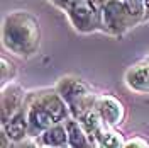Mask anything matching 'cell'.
<instances>
[{
    "label": "cell",
    "mask_w": 149,
    "mask_h": 148,
    "mask_svg": "<svg viewBox=\"0 0 149 148\" xmlns=\"http://www.w3.org/2000/svg\"><path fill=\"white\" fill-rule=\"evenodd\" d=\"M65 124H66V131H68V147L70 148H95V143L88 136L81 121L70 118Z\"/></svg>",
    "instance_id": "obj_9"
},
{
    "label": "cell",
    "mask_w": 149,
    "mask_h": 148,
    "mask_svg": "<svg viewBox=\"0 0 149 148\" xmlns=\"http://www.w3.org/2000/svg\"><path fill=\"white\" fill-rule=\"evenodd\" d=\"M3 48L17 56H31L37 53L41 44V27L27 10H15L5 16L2 24Z\"/></svg>",
    "instance_id": "obj_1"
},
{
    "label": "cell",
    "mask_w": 149,
    "mask_h": 148,
    "mask_svg": "<svg viewBox=\"0 0 149 148\" xmlns=\"http://www.w3.org/2000/svg\"><path fill=\"white\" fill-rule=\"evenodd\" d=\"M65 14L68 16L71 26L78 32L90 34V32L103 31L102 12L97 9L93 4H90L88 0H76Z\"/></svg>",
    "instance_id": "obj_4"
},
{
    "label": "cell",
    "mask_w": 149,
    "mask_h": 148,
    "mask_svg": "<svg viewBox=\"0 0 149 148\" xmlns=\"http://www.w3.org/2000/svg\"><path fill=\"white\" fill-rule=\"evenodd\" d=\"M56 92L66 102L71 118L81 121L90 111L95 109V102L98 95L92 90L88 83H85L78 77H63L56 83Z\"/></svg>",
    "instance_id": "obj_2"
},
{
    "label": "cell",
    "mask_w": 149,
    "mask_h": 148,
    "mask_svg": "<svg viewBox=\"0 0 149 148\" xmlns=\"http://www.w3.org/2000/svg\"><path fill=\"white\" fill-rule=\"evenodd\" d=\"M95 111L98 112V116L109 128L119 126L120 123H124V118H125V107L122 101H119L110 94L98 95V99L95 102Z\"/></svg>",
    "instance_id": "obj_5"
},
{
    "label": "cell",
    "mask_w": 149,
    "mask_h": 148,
    "mask_svg": "<svg viewBox=\"0 0 149 148\" xmlns=\"http://www.w3.org/2000/svg\"><path fill=\"white\" fill-rule=\"evenodd\" d=\"M142 22H149V0H146V9H144V19Z\"/></svg>",
    "instance_id": "obj_18"
},
{
    "label": "cell",
    "mask_w": 149,
    "mask_h": 148,
    "mask_svg": "<svg viewBox=\"0 0 149 148\" xmlns=\"http://www.w3.org/2000/svg\"><path fill=\"white\" fill-rule=\"evenodd\" d=\"M125 140L119 131L113 128H105L100 133V136L97 138V147L98 148H124L125 147Z\"/></svg>",
    "instance_id": "obj_12"
},
{
    "label": "cell",
    "mask_w": 149,
    "mask_h": 148,
    "mask_svg": "<svg viewBox=\"0 0 149 148\" xmlns=\"http://www.w3.org/2000/svg\"><path fill=\"white\" fill-rule=\"evenodd\" d=\"M26 92L19 83H9L2 90V124L15 116L26 104Z\"/></svg>",
    "instance_id": "obj_6"
},
{
    "label": "cell",
    "mask_w": 149,
    "mask_h": 148,
    "mask_svg": "<svg viewBox=\"0 0 149 148\" xmlns=\"http://www.w3.org/2000/svg\"><path fill=\"white\" fill-rule=\"evenodd\" d=\"M37 140L39 147H53V148H66L68 147V131L66 124L59 123L46 130Z\"/></svg>",
    "instance_id": "obj_10"
},
{
    "label": "cell",
    "mask_w": 149,
    "mask_h": 148,
    "mask_svg": "<svg viewBox=\"0 0 149 148\" xmlns=\"http://www.w3.org/2000/svg\"><path fill=\"white\" fill-rule=\"evenodd\" d=\"M10 148H39V143H37L36 138H26V140H22V141L12 143Z\"/></svg>",
    "instance_id": "obj_15"
},
{
    "label": "cell",
    "mask_w": 149,
    "mask_h": 148,
    "mask_svg": "<svg viewBox=\"0 0 149 148\" xmlns=\"http://www.w3.org/2000/svg\"><path fill=\"white\" fill-rule=\"evenodd\" d=\"M102 24L103 32L112 36H122L129 29L137 26L139 20L130 16L122 0H107L105 7L102 9Z\"/></svg>",
    "instance_id": "obj_3"
},
{
    "label": "cell",
    "mask_w": 149,
    "mask_h": 148,
    "mask_svg": "<svg viewBox=\"0 0 149 148\" xmlns=\"http://www.w3.org/2000/svg\"><path fill=\"white\" fill-rule=\"evenodd\" d=\"M125 83L132 90L149 92V56L125 72Z\"/></svg>",
    "instance_id": "obj_7"
},
{
    "label": "cell",
    "mask_w": 149,
    "mask_h": 148,
    "mask_svg": "<svg viewBox=\"0 0 149 148\" xmlns=\"http://www.w3.org/2000/svg\"><path fill=\"white\" fill-rule=\"evenodd\" d=\"M125 9L129 10L132 17H136L139 22L144 19V9H146V0H122Z\"/></svg>",
    "instance_id": "obj_14"
},
{
    "label": "cell",
    "mask_w": 149,
    "mask_h": 148,
    "mask_svg": "<svg viewBox=\"0 0 149 148\" xmlns=\"http://www.w3.org/2000/svg\"><path fill=\"white\" fill-rule=\"evenodd\" d=\"M0 78H2V87H7L9 83H12V80L15 78L17 75V70H15V65L9 61L5 56L2 58V66H0Z\"/></svg>",
    "instance_id": "obj_13"
},
{
    "label": "cell",
    "mask_w": 149,
    "mask_h": 148,
    "mask_svg": "<svg viewBox=\"0 0 149 148\" xmlns=\"http://www.w3.org/2000/svg\"><path fill=\"white\" fill-rule=\"evenodd\" d=\"M49 2H51L54 7H58V9H61L63 12H66V10L70 9L76 0H49Z\"/></svg>",
    "instance_id": "obj_17"
},
{
    "label": "cell",
    "mask_w": 149,
    "mask_h": 148,
    "mask_svg": "<svg viewBox=\"0 0 149 148\" xmlns=\"http://www.w3.org/2000/svg\"><path fill=\"white\" fill-rule=\"evenodd\" d=\"M2 130L7 133V136L10 138L12 143H17V141L29 138V123H27L26 104L15 116H12L5 124H2Z\"/></svg>",
    "instance_id": "obj_8"
},
{
    "label": "cell",
    "mask_w": 149,
    "mask_h": 148,
    "mask_svg": "<svg viewBox=\"0 0 149 148\" xmlns=\"http://www.w3.org/2000/svg\"><path fill=\"white\" fill-rule=\"evenodd\" d=\"M39 148H53V147H39Z\"/></svg>",
    "instance_id": "obj_19"
},
{
    "label": "cell",
    "mask_w": 149,
    "mask_h": 148,
    "mask_svg": "<svg viewBox=\"0 0 149 148\" xmlns=\"http://www.w3.org/2000/svg\"><path fill=\"white\" fill-rule=\"evenodd\" d=\"M124 148H149L148 141L144 138H141V136H134L132 140H129L127 143H125V147Z\"/></svg>",
    "instance_id": "obj_16"
},
{
    "label": "cell",
    "mask_w": 149,
    "mask_h": 148,
    "mask_svg": "<svg viewBox=\"0 0 149 148\" xmlns=\"http://www.w3.org/2000/svg\"><path fill=\"white\" fill-rule=\"evenodd\" d=\"M81 124H83V128L86 130L88 136L92 138V141L95 143V145H97V138L100 136V133H102L105 128H109V126L102 121V118L98 116V112L95 111V109L90 111L83 119H81Z\"/></svg>",
    "instance_id": "obj_11"
}]
</instances>
